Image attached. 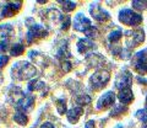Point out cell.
Instances as JSON below:
<instances>
[{
  "mask_svg": "<svg viewBox=\"0 0 147 128\" xmlns=\"http://www.w3.org/2000/svg\"><path fill=\"white\" fill-rule=\"evenodd\" d=\"M40 128H54V126L52 125V123H49V122H45V123H43V125L40 126Z\"/></svg>",
  "mask_w": 147,
  "mask_h": 128,
  "instance_id": "cell-33",
  "label": "cell"
},
{
  "mask_svg": "<svg viewBox=\"0 0 147 128\" xmlns=\"http://www.w3.org/2000/svg\"><path fill=\"white\" fill-rule=\"evenodd\" d=\"M97 33H98V30L96 29V27H93V26H91L90 29H87V30L85 31V35H86L88 38H94L96 36H97Z\"/></svg>",
  "mask_w": 147,
  "mask_h": 128,
  "instance_id": "cell-28",
  "label": "cell"
},
{
  "mask_svg": "<svg viewBox=\"0 0 147 128\" xmlns=\"http://www.w3.org/2000/svg\"><path fill=\"white\" fill-rule=\"evenodd\" d=\"M59 3L63 4L64 11H72L76 7V4L74 1H67V0H65V1H59Z\"/></svg>",
  "mask_w": 147,
  "mask_h": 128,
  "instance_id": "cell-24",
  "label": "cell"
},
{
  "mask_svg": "<svg viewBox=\"0 0 147 128\" xmlns=\"http://www.w3.org/2000/svg\"><path fill=\"white\" fill-rule=\"evenodd\" d=\"M145 39V33L142 30L134 31V32H126V43L130 47H135V46L140 44L144 42Z\"/></svg>",
  "mask_w": 147,
  "mask_h": 128,
  "instance_id": "cell-6",
  "label": "cell"
},
{
  "mask_svg": "<svg viewBox=\"0 0 147 128\" xmlns=\"http://www.w3.org/2000/svg\"><path fill=\"white\" fill-rule=\"evenodd\" d=\"M118 128H123V127H118Z\"/></svg>",
  "mask_w": 147,
  "mask_h": 128,
  "instance_id": "cell-37",
  "label": "cell"
},
{
  "mask_svg": "<svg viewBox=\"0 0 147 128\" xmlns=\"http://www.w3.org/2000/svg\"><path fill=\"white\" fill-rule=\"evenodd\" d=\"M21 3H7L3 6V16L4 17H10L16 11L20 10Z\"/></svg>",
  "mask_w": 147,
  "mask_h": 128,
  "instance_id": "cell-12",
  "label": "cell"
},
{
  "mask_svg": "<svg viewBox=\"0 0 147 128\" xmlns=\"http://www.w3.org/2000/svg\"><path fill=\"white\" fill-rule=\"evenodd\" d=\"M33 103H34V97H32V96H24V97H21L15 103V107H16V110H18V111L26 112V111H28V110L32 108Z\"/></svg>",
  "mask_w": 147,
  "mask_h": 128,
  "instance_id": "cell-11",
  "label": "cell"
},
{
  "mask_svg": "<svg viewBox=\"0 0 147 128\" xmlns=\"http://www.w3.org/2000/svg\"><path fill=\"white\" fill-rule=\"evenodd\" d=\"M125 111H126V106H123V103L121 105H118V106H115V107L112 110V111H110V116L115 117V116L120 115V113L125 112Z\"/></svg>",
  "mask_w": 147,
  "mask_h": 128,
  "instance_id": "cell-22",
  "label": "cell"
},
{
  "mask_svg": "<svg viewBox=\"0 0 147 128\" xmlns=\"http://www.w3.org/2000/svg\"><path fill=\"white\" fill-rule=\"evenodd\" d=\"M119 20L125 25L136 26L142 22V16L140 14H136L132 10H130V9H124V10L119 12Z\"/></svg>",
  "mask_w": 147,
  "mask_h": 128,
  "instance_id": "cell-2",
  "label": "cell"
},
{
  "mask_svg": "<svg viewBox=\"0 0 147 128\" xmlns=\"http://www.w3.org/2000/svg\"><path fill=\"white\" fill-rule=\"evenodd\" d=\"M48 35V31L44 29L43 26L40 25H32L30 27L28 32H27V42L28 43H32L34 39L37 38H42V37H45Z\"/></svg>",
  "mask_w": 147,
  "mask_h": 128,
  "instance_id": "cell-5",
  "label": "cell"
},
{
  "mask_svg": "<svg viewBox=\"0 0 147 128\" xmlns=\"http://www.w3.org/2000/svg\"><path fill=\"white\" fill-rule=\"evenodd\" d=\"M109 78L110 76L108 74V71H105V70H100V71L94 73V74L91 76V79H90L91 86L94 90L102 89L103 86H105V84L109 81Z\"/></svg>",
  "mask_w": 147,
  "mask_h": 128,
  "instance_id": "cell-3",
  "label": "cell"
},
{
  "mask_svg": "<svg viewBox=\"0 0 147 128\" xmlns=\"http://www.w3.org/2000/svg\"><path fill=\"white\" fill-rule=\"evenodd\" d=\"M13 120H15L18 125H26L27 122H28V118L27 116L25 115L24 112H17L15 113V116H13Z\"/></svg>",
  "mask_w": 147,
  "mask_h": 128,
  "instance_id": "cell-19",
  "label": "cell"
},
{
  "mask_svg": "<svg viewBox=\"0 0 147 128\" xmlns=\"http://www.w3.org/2000/svg\"><path fill=\"white\" fill-rule=\"evenodd\" d=\"M12 76L17 80H27L36 75V68L28 62H18L12 67Z\"/></svg>",
  "mask_w": 147,
  "mask_h": 128,
  "instance_id": "cell-1",
  "label": "cell"
},
{
  "mask_svg": "<svg viewBox=\"0 0 147 128\" xmlns=\"http://www.w3.org/2000/svg\"><path fill=\"white\" fill-rule=\"evenodd\" d=\"M63 69H64V71H69V70L71 69V63L64 62V63H63Z\"/></svg>",
  "mask_w": 147,
  "mask_h": 128,
  "instance_id": "cell-32",
  "label": "cell"
},
{
  "mask_svg": "<svg viewBox=\"0 0 147 128\" xmlns=\"http://www.w3.org/2000/svg\"><path fill=\"white\" fill-rule=\"evenodd\" d=\"M44 88V83L40 80H31L28 84V90L30 91H36V90H40Z\"/></svg>",
  "mask_w": 147,
  "mask_h": 128,
  "instance_id": "cell-17",
  "label": "cell"
},
{
  "mask_svg": "<svg viewBox=\"0 0 147 128\" xmlns=\"http://www.w3.org/2000/svg\"><path fill=\"white\" fill-rule=\"evenodd\" d=\"M147 51H141L136 53L134 58H132V64H134L136 71H139L140 74H146L147 73Z\"/></svg>",
  "mask_w": 147,
  "mask_h": 128,
  "instance_id": "cell-4",
  "label": "cell"
},
{
  "mask_svg": "<svg viewBox=\"0 0 147 128\" xmlns=\"http://www.w3.org/2000/svg\"><path fill=\"white\" fill-rule=\"evenodd\" d=\"M48 14H50V15H48V17L52 21H54V22H57V21H59V20H61L63 19V15L60 12H59L58 10H49L48 11Z\"/></svg>",
  "mask_w": 147,
  "mask_h": 128,
  "instance_id": "cell-23",
  "label": "cell"
},
{
  "mask_svg": "<svg viewBox=\"0 0 147 128\" xmlns=\"http://www.w3.org/2000/svg\"><path fill=\"white\" fill-rule=\"evenodd\" d=\"M92 25H91V21L85 17L82 14H77L74 19V29L76 31H81V32H85L87 29H90Z\"/></svg>",
  "mask_w": 147,
  "mask_h": 128,
  "instance_id": "cell-9",
  "label": "cell"
},
{
  "mask_svg": "<svg viewBox=\"0 0 147 128\" xmlns=\"http://www.w3.org/2000/svg\"><path fill=\"white\" fill-rule=\"evenodd\" d=\"M57 110L60 115H64L66 112V102L64 99H60V100H57Z\"/></svg>",
  "mask_w": 147,
  "mask_h": 128,
  "instance_id": "cell-21",
  "label": "cell"
},
{
  "mask_svg": "<svg viewBox=\"0 0 147 128\" xmlns=\"http://www.w3.org/2000/svg\"><path fill=\"white\" fill-rule=\"evenodd\" d=\"M123 37V31L121 30H117V31H113V32H110V35H109V41L110 42H118L119 39H120Z\"/></svg>",
  "mask_w": 147,
  "mask_h": 128,
  "instance_id": "cell-20",
  "label": "cell"
},
{
  "mask_svg": "<svg viewBox=\"0 0 147 128\" xmlns=\"http://www.w3.org/2000/svg\"><path fill=\"white\" fill-rule=\"evenodd\" d=\"M118 97L120 100L121 103H129V102L132 101V99H134V94H132L130 88H126V89H121L119 91Z\"/></svg>",
  "mask_w": 147,
  "mask_h": 128,
  "instance_id": "cell-13",
  "label": "cell"
},
{
  "mask_svg": "<svg viewBox=\"0 0 147 128\" xmlns=\"http://www.w3.org/2000/svg\"><path fill=\"white\" fill-rule=\"evenodd\" d=\"M82 113H84V110H82L81 107H74L71 110H69L66 116H67V120L71 123H76L77 121H79V118L82 116Z\"/></svg>",
  "mask_w": 147,
  "mask_h": 128,
  "instance_id": "cell-14",
  "label": "cell"
},
{
  "mask_svg": "<svg viewBox=\"0 0 147 128\" xmlns=\"http://www.w3.org/2000/svg\"><path fill=\"white\" fill-rule=\"evenodd\" d=\"M114 100H115V95H114L113 91H108V93L103 94V96H100V99L97 102V108L98 110H104L109 106H112L114 103Z\"/></svg>",
  "mask_w": 147,
  "mask_h": 128,
  "instance_id": "cell-10",
  "label": "cell"
},
{
  "mask_svg": "<svg viewBox=\"0 0 147 128\" xmlns=\"http://www.w3.org/2000/svg\"><path fill=\"white\" fill-rule=\"evenodd\" d=\"M131 5L134 9H136V10H145V9L147 7V1H132Z\"/></svg>",
  "mask_w": 147,
  "mask_h": 128,
  "instance_id": "cell-27",
  "label": "cell"
},
{
  "mask_svg": "<svg viewBox=\"0 0 147 128\" xmlns=\"http://www.w3.org/2000/svg\"><path fill=\"white\" fill-rule=\"evenodd\" d=\"M90 12H91L92 17H93L94 20H97V21H107V20H109V17H110L109 14L105 10H103V9L100 7L97 3H94V4H92L91 5Z\"/></svg>",
  "mask_w": 147,
  "mask_h": 128,
  "instance_id": "cell-7",
  "label": "cell"
},
{
  "mask_svg": "<svg viewBox=\"0 0 147 128\" xmlns=\"http://www.w3.org/2000/svg\"><path fill=\"white\" fill-rule=\"evenodd\" d=\"M12 26L10 24H5V25H0V39L6 38L7 36L11 35L12 32Z\"/></svg>",
  "mask_w": 147,
  "mask_h": 128,
  "instance_id": "cell-16",
  "label": "cell"
},
{
  "mask_svg": "<svg viewBox=\"0 0 147 128\" xmlns=\"http://www.w3.org/2000/svg\"><path fill=\"white\" fill-rule=\"evenodd\" d=\"M7 62H9V57H6V56H1V57H0V68H3Z\"/></svg>",
  "mask_w": 147,
  "mask_h": 128,
  "instance_id": "cell-31",
  "label": "cell"
},
{
  "mask_svg": "<svg viewBox=\"0 0 147 128\" xmlns=\"http://www.w3.org/2000/svg\"><path fill=\"white\" fill-rule=\"evenodd\" d=\"M77 48H79L80 53H86V52H88L90 49L93 48V43L87 38H82L77 42Z\"/></svg>",
  "mask_w": 147,
  "mask_h": 128,
  "instance_id": "cell-15",
  "label": "cell"
},
{
  "mask_svg": "<svg viewBox=\"0 0 147 128\" xmlns=\"http://www.w3.org/2000/svg\"><path fill=\"white\" fill-rule=\"evenodd\" d=\"M7 47H9V43H7V41H3V42L0 43V53H4V52H6Z\"/></svg>",
  "mask_w": 147,
  "mask_h": 128,
  "instance_id": "cell-30",
  "label": "cell"
},
{
  "mask_svg": "<svg viewBox=\"0 0 147 128\" xmlns=\"http://www.w3.org/2000/svg\"><path fill=\"white\" fill-rule=\"evenodd\" d=\"M91 102V97L88 95H81L76 97V103L79 105H88Z\"/></svg>",
  "mask_w": 147,
  "mask_h": 128,
  "instance_id": "cell-25",
  "label": "cell"
},
{
  "mask_svg": "<svg viewBox=\"0 0 147 128\" xmlns=\"http://www.w3.org/2000/svg\"><path fill=\"white\" fill-rule=\"evenodd\" d=\"M135 116L139 118V120H141L142 122H147V108H142V110H139L136 113H135Z\"/></svg>",
  "mask_w": 147,
  "mask_h": 128,
  "instance_id": "cell-26",
  "label": "cell"
},
{
  "mask_svg": "<svg viewBox=\"0 0 147 128\" xmlns=\"http://www.w3.org/2000/svg\"><path fill=\"white\" fill-rule=\"evenodd\" d=\"M70 24H71V19L69 16H66L65 22H63V25H61V30H67L70 27Z\"/></svg>",
  "mask_w": 147,
  "mask_h": 128,
  "instance_id": "cell-29",
  "label": "cell"
},
{
  "mask_svg": "<svg viewBox=\"0 0 147 128\" xmlns=\"http://www.w3.org/2000/svg\"><path fill=\"white\" fill-rule=\"evenodd\" d=\"M137 80H139L140 81V83H147V79H144V78H139V79H137Z\"/></svg>",
  "mask_w": 147,
  "mask_h": 128,
  "instance_id": "cell-35",
  "label": "cell"
},
{
  "mask_svg": "<svg viewBox=\"0 0 147 128\" xmlns=\"http://www.w3.org/2000/svg\"><path fill=\"white\" fill-rule=\"evenodd\" d=\"M146 108H147V97H146Z\"/></svg>",
  "mask_w": 147,
  "mask_h": 128,
  "instance_id": "cell-36",
  "label": "cell"
},
{
  "mask_svg": "<svg viewBox=\"0 0 147 128\" xmlns=\"http://www.w3.org/2000/svg\"><path fill=\"white\" fill-rule=\"evenodd\" d=\"M85 128H94V122L93 121H88V122L86 123Z\"/></svg>",
  "mask_w": 147,
  "mask_h": 128,
  "instance_id": "cell-34",
  "label": "cell"
},
{
  "mask_svg": "<svg viewBox=\"0 0 147 128\" xmlns=\"http://www.w3.org/2000/svg\"><path fill=\"white\" fill-rule=\"evenodd\" d=\"M25 51V47H24V44H21V43H16V44H13L12 46V48L10 49V53L12 54L13 57H17V56H20V54H22Z\"/></svg>",
  "mask_w": 147,
  "mask_h": 128,
  "instance_id": "cell-18",
  "label": "cell"
},
{
  "mask_svg": "<svg viewBox=\"0 0 147 128\" xmlns=\"http://www.w3.org/2000/svg\"><path fill=\"white\" fill-rule=\"evenodd\" d=\"M131 83H132L131 74L127 70H124V71H121L120 74L117 76V79H115V88L120 89V90L121 89H126V88H129V86L131 85Z\"/></svg>",
  "mask_w": 147,
  "mask_h": 128,
  "instance_id": "cell-8",
  "label": "cell"
}]
</instances>
